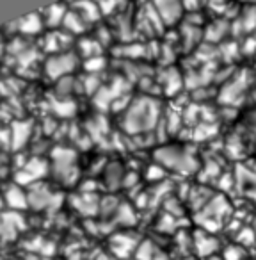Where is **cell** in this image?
Here are the masks:
<instances>
[{
	"label": "cell",
	"instance_id": "cell-1",
	"mask_svg": "<svg viewBox=\"0 0 256 260\" xmlns=\"http://www.w3.org/2000/svg\"><path fill=\"white\" fill-rule=\"evenodd\" d=\"M159 121H160L159 102L150 96H141L125 109L121 126L126 134L141 136V134H148L150 130L155 128Z\"/></svg>",
	"mask_w": 256,
	"mask_h": 260
},
{
	"label": "cell",
	"instance_id": "cell-2",
	"mask_svg": "<svg viewBox=\"0 0 256 260\" xmlns=\"http://www.w3.org/2000/svg\"><path fill=\"white\" fill-rule=\"evenodd\" d=\"M153 159L159 166H162L167 173H180L184 177L192 175L199 170V160L194 153L181 145H164L155 150Z\"/></svg>",
	"mask_w": 256,
	"mask_h": 260
},
{
	"label": "cell",
	"instance_id": "cell-3",
	"mask_svg": "<svg viewBox=\"0 0 256 260\" xmlns=\"http://www.w3.org/2000/svg\"><path fill=\"white\" fill-rule=\"evenodd\" d=\"M228 212H230V205L226 198L221 194H213V198L201 210H198V217H201L198 221V228L217 234V228L224 224V216H228Z\"/></svg>",
	"mask_w": 256,
	"mask_h": 260
},
{
	"label": "cell",
	"instance_id": "cell-4",
	"mask_svg": "<svg viewBox=\"0 0 256 260\" xmlns=\"http://www.w3.org/2000/svg\"><path fill=\"white\" fill-rule=\"evenodd\" d=\"M192 251L198 253V256H201L203 260H208L213 258V256H219L223 248L219 246L215 234L198 228L192 234Z\"/></svg>",
	"mask_w": 256,
	"mask_h": 260
},
{
	"label": "cell",
	"instance_id": "cell-5",
	"mask_svg": "<svg viewBox=\"0 0 256 260\" xmlns=\"http://www.w3.org/2000/svg\"><path fill=\"white\" fill-rule=\"evenodd\" d=\"M108 242H111V255L118 260L134 256L135 251H137V246L141 244V241L134 237L128 230H121L114 234Z\"/></svg>",
	"mask_w": 256,
	"mask_h": 260
},
{
	"label": "cell",
	"instance_id": "cell-6",
	"mask_svg": "<svg viewBox=\"0 0 256 260\" xmlns=\"http://www.w3.org/2000/svg\"><path fill=\"white\" fill-rule=\"evenodd\" d=\"M153 9L164 23L173 25L180 20L184 4H181V0H153Z\"/></svg>",
	"mask_w": 256,
	"mask_h": 260
},
{
	"label": "cell",
	"instance_id": "cell-7",
	"mask_svg": "<svg viewBox=\"0 0 256 260\" xmlns=\"http://www.w3.org/2000/svg\"><path fill=\"white\" fill-rule=\"evenodd\" d=\"M4 198H6V203L9 205V209H13V210H22L29 207V194L23 192L22 187L16 184L9 185V187L6 189Z\"/></svg>",
	"mask_w": 256,
	"mask_h": 260
},
{
	"label": "cell",
	"instance_id": "cell-8",
	"mask_svg": "<svg viewBox=\"0 0 256 260\" xmlns=\"http://www.w3.org/2000/svg\"><path fill=\"white\" fill-rule=\"evenodd\" d=\"M245 89V79L244 77H238L237 80H231L230 84L224 86V89L221 91V102L224 104H235V102L240 98V94L244 93Z\"/></svg>",
	"mask_w": 256,
	"mask_h": 260
},
{
	"label": "cell",
	"instance_id": "cell-9",
	"mask_svg": "<svg viewBox=\"0 0 256 260\" xmlns=\"http://www.w3.org/2000/svg\"><path fill=\"white\" fill-rule=\"evenodd\" d=\"M71 64H75V61H71V55L61 54L59 57H52L50 61H48V72L54 77H57V75L61 77L71 70Z\"/></svg>",
	"mask_w": 256,
	"mask_h": 260
},
{
	"label": "cell",
	"instance_id": "cell-10",
	"mask_svg": "<svg viewBox=\"0 0 256 260\" xmlns=\"http://www.w3.org/2000/svg\"><path fill=\"white\" fill-rule=\"evenodd\" d=\"M245 256H247V249L238 244V242L223 246V251H221V258L223 260H245Z\"/></svg>",
	"mask_w": 256,
	"mask_h": 260
},
{
	"label": "cell",
	"instance_id": "cell-11",
	"mask_svg": "<svg viewBox=\"0 0 256 260\" xmlns=\"http://www.w3.org/2000/svg\"><path fill=\"white\" fill-rule=\"evenodd\" d=\"M240 25H244L245 30L254 29L256 27V9H247V13H245V16L240 22Z\"/></svg>",
	"mask_w": 256,
	"mask_h": 260
},
{
	"label": "cell",
	"instance_id": "cell-12",
	"mask_svg": "<svg viewBox=\"0 0 256 260\" xmlns=\"http://www.w3.org/2000/svg\"><path fill=\"white\" fill-rule=\"evenodd\" d=\"M103 64H105V61L101 57H96V59H91L89 62H87V70L89 72H98V70H101L103 68Z\"/></svg>",
	"mask_w": 256,
	"mask_h": 260
},
{
	"label": "cell",
	"instance_id": "cell-13",
	"mask_svg": "<svg viewBox=\"0 0 256 260\" xmlns=\"http://www.w3.org/2000/svg\"><path fill=\"white\" fill-rule=\"evenodd\" d=\"M96 260H118V258H114L112 255H101V256H98Z\"/></svg>",
	"mask_w": 256,
	"mask_h": 260
},
{
	"label": "cell",
	"instance_id": "cell-14",
	"mask_svg": "<svg viewBox=\"0 0 256 260\" xmlns=\"http://www.w3.org/2000/svg\"><path fill=\"white\" fill-rule=\"evenodd\" d=\"M208 260H223V258H221V255H219V256H213V258H208Z\"/></svg>",
	"mask_w": 256,
	"mask_h": 260
},
{
	"label": "cell",
	"instance_id": "cell-15",
	"mask_svg": "<svg viewBox=\"0 0 256 260\" xmlns=\"http://www.w3.org/2000/svg\"><path fill=\"white\" fill-rule=\"evenodd\" d=\"M252 230H254V235H256V223L252 224Z\"/></svg>",
	"mask_w": 256,
	"mask_h": 260
},
{
	"label": "cell",
	"instance_id": "cell-16",
	"mask_svg": "<svg viewBox=\"0 0 256 260\" xmlns=\"http://www.w3.org/2000/svg\"><path fill=\"white\" fill-rule=\"evenodd\" d=\"M245 2H256V0H245Z\"/></svg>",
	"mask_w": 256,
	"mask_h": 260
}]
</instances>
